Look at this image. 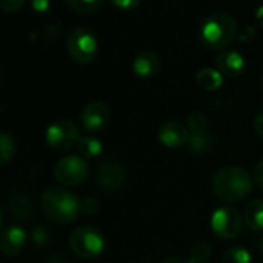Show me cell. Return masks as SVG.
Masks as SVG:
<instances>
[{
    "label": "cell",
    "mask_w": 263,
    "mask_h": 263,
    "mask_svg": "<svg viewBox=\"0 0 263 263\" xmlns=\"http://www.w3.org/2000/svg\"><path fill=\"white\" fill-rule=\"evenodd\" d=\"M213 188L216 196L227 202L234 203L243 200L253 190V179L247 170L240 166H225L222 168L213 180Z\"/></svg>",
    "instance_id": "6da1fadb"
},
{
    "label": "cell",
    "mask_w": 263,
    "mask_h": 263,
    "mask_svg": "<svg viewBox=\"0 0 263 263\" xmlns=\"http://www.w3.org/2000/svg\"><path fill=\"white\" fill-rule=\"evenodd\" d=\"M42 211L55 223H71L80 213V200L68 190L51 186L40 197Z\"/></svg>",
    "instance_id": "7a4b0ae2"
},
{
    "label": "cell",
    "mask_w": 263,
    "mask_h": 263,
    "mask_svg": "<svg viewBox=\"0 0 263 263\" xmlns=\"http://www.w3.org/2000/svg\"><path fill=\"white\" fill-rule=\"evenodd\" d=\"M237 34V22L227 12H214L200 26V42L210 49L227 48Z\"/></svg>",
    "instance_id": "3957f363"
},
{
    "label": "cell",
    "mask_w": 263,
    "mask_h": 263,
    "mask_svg": "<svg viewBox=\"0 0 263 263\" xmlns=\"http://www.w3.org/2000/svg\"><path fill=\"white\" fill-rule=\"evenodd\" d=\"M66 49L69 57L77 63H91L99 52V42L94 34L85 28H76L66 39Z\"/></svg>",
    "instance_id": "277c9868"
},
{
    "label": "cell",
    "mask_w": 263,
    "mask_h": 263,
    "mask_svg": "<svg viewBox=\"0 0 263 263\" xmlns=\"http://www.w3.org/2000/svg\"><path fill=\"white\" fill-rule=\"evenodd\" d=\"M71 250L82 259H96L105 248L103 236L92 227H80L69 237Z\"/></svg>",
    "instance_id": "5b68a950"
},
{
    "label": "cell",
    "mask_w": 263,
    "mask_h": 263,
    "mask_svg": "<svg viewBox=\"0 0 263 263\" xmlns=\"http://www.w3.org/2000/svg\"><path fill=\"white\" fill-rule=\"evenodd\" d=\"M80 140L79 128L74 122L63 119L57 120L46 129V142L55 151H68Z\"/></svg>",
    "instance_id": "8992f818"
},
{
    "label": "cell",
    "mask_w": 263,
    "mask_h": 263,
    "mask_svg": "<svg viewBox=\"0 0 263 263\" xmlns=\"http://www.w3.org/2000/svg\"><path fill=\"white\" fill-rule=\"evenodd\" d=\"M126 177L125 166L114 159L103 160L96 170V183L106 193L120 191L126 183Z\"/></svg>",
    "instance_id": "52a82bcc"
},
{
    "label": "cell",
    "mask_w": 263,
    "mask_h": 263,
    "mask_svg": "<svg viewBox=\"0 0 263 263\" xmlns=\"http://www.w3.org/2000/svg\"><path fill=\"white\" fill-rule=\"evenodd\" d=\"M242 225H243V219L240 213L230 206L216 210L211 217L213 231L216 233V236L225 240L236 239L242 231Z\"/></svg>",
    "instance_id": "ba28073f"
},
{
    "label": "cell",
    "mask_w": 263,
    "mask_h": 263,
    "mask_svg": "<svg viewBox=\"0 0 263 263\" xmlns=\"http://www.w3.org/2000/svg\"><path fill=\"white\" fill-rule=\"evenodd\" d=\"M88 176V165L79 156H66L55 166V179L65 186H76Z\"/></svg>",
    "instance_id": "9c48e42d"
},
{
    "label": "cell",
    "mask_w": 263,
    "mask_h": 263,
    "mask_svg": "<svg viewBox=\"0 0 263 263\" xmlns=\"http://www.w3.org/2000/svg\"><path fill=\"white\" fill-rule=\"evenodd\" d=\"M82 126L89 133H97L106 128L111 120V109L103 102H91L82 111Z\"/></svg>",
    "instance_id": "30bf717a"
},
{
    "label": "cell",
    "mask_w": 263,
    "mask_h": 263,
    "mask_svg": "<svg viewBox=\"0 0 263 263\" xmlns=\"http://www.w3.org/2000/svg\"><path fill=\"white\" fill-rule=\"evenodd\" d=\"M159 140L168 148H180L191 140V131L180 122L171 120L160 126Z\"/></svg>",
    "instance_id": "8fae6325"
},
{
    "label": "cell",
    "mask_w": 263,
    "mask_h": 263,
    "mask_svg": "<svg viewBox=\"0 0 263 263\" xmlns=\"http://www.w3.org/2000/svg\"><path fill=\"white\" fill-rule=\"evenodd\" d=\"M6 211L11 219L25 220L29 219L34 211L32 197L23 191H14L6 200Z\"/></svg>",
    "instance_id": "7c38bea8"
},
{
    "label": "cell",
    "mask_w": 263,
    "mask_h": 263,
    "mask_svg": "<svg viewBox=\"0 0 263 263\" xmlns=\"http://www.w3.org/2000/svg\"><path fill=\"white\" fill-rule=\"evenodd\" d=\"M26 245V233L20 227H9L2 233L0 250L5 256H18Z\"/></svg>",
    "instance_id": "4fadbf2b"
},
{
    "label": "cell",
    "mask_w": 263,
    "mask_h": 263,
    "mask_svg": "<svg viewBox=\"0 0 263 263\" xmlns=\"http://www.w3.org/2000/svg\"><path fill=\"white\" fill-rule=\"evenodd\" d=\"M133 71L140 79H151L160 71V59L154 51L145 49L133 60Z\"/></svg>",
    "instance_id": "5bb4252c"
},
{
    "label": "cell",
    "mask_w": 263,
    "mask_h": 263,
    "mask_svg": "<svg viewBox=\"0 0 263 263\" xmlns=\"http://www.w3.org/2000/svg\"><path fill=\"white\" fill-rule=\"evenodd\" d=\"M216 63H217L219 71L222 74L228 76V77H237L247 68L245 57L237 51H222V52H219V55L216 59Z\"/></svg>",
    "instance_id": "9a60e30c"
},
{
    "label": "cell",
    "mask_w": 263,
    "mask_h": 263,
    "mask_svg": "<svg viewBox=\"0 0 263 263\" xmlns=\"http://www.w3.org/2000/svg\"><path fill=\"white\" fill-rule=\"evenodd\" d=\"M196 82L205 91H217L223 85V74L219 69L202 68L196 76Z\"/></svg>",
    "instance_id": "2e32d148"
},
{
    "label": "cell",
    "mask_w": 263,
    "mask_h": 263,
    "mask_svg": "<svg viewBox=\"0 0 263 263\" xmlns=\"http://www.w3.org/2000/svg\"><path fill=\"white\" fill-rule=\"evenodd\" d=\"M245 223L253 231H263V200H253L245 208Z\"/></svg>",
    "instance_id": "e0dca14e"
},
{
    "label": "cell",
    "mask_w": 263,
    "mask_h": 263,
    "mask_svg": "<svg viewBox=\"0 0 263 263\" xmlns=\"http://www.w3.org/2000/svg\"><path fill=\"white\" fill-rule=\"evenodd\" d=\"M77 148L85 157H96L102 153V143L96 137H80Z\"/></svg>",
    "instance_id": "ac0fdd59"
},
{
    "label": "cell",
    "mask_w": 263,
    "mask_h": 263,
    "mask_svg": "<svg viewBox=\"0 0 263 263\" xmlns=\"http://www.w3.org/2000/svg\"><path fill=\"white\" fill-rule=\"evenodd\" d=\"M211 143H213L211 137L206 133H203V134H191V140L188 145L193 154L200 156V154H205L211 148Z\"/></svg>",
    "instance_id": "d6986e66"
},
{
    "label": "cell",
    "mask_w": 263,
    "mask_h": 263,
    "mask_svg": "<svg viewBox=\"0 0 263 263\" xmlns=\"http://www.w3.org/2000/svg\"><path fill=\"white\" fill-rule=\"evenodd\" d=\"M211 256H213V248L205 242H199L193 247L190 253V260L193 263H208L211 260Z\"/></svg>",
    "instance_id": "ffe728a7"
},
{
    "label": "cell",
    "mask_w": 263,
    "mask_h": 263,
    "mask_svg": "<svg viewBox=\"0 0 263 263\" xmlns=\"http://www.w3.org/2000/svg\"><path fill=\"white\" fill-rule=\"evenodd\" d=\"M65 3L77 12H94L103 5V0H65Z\"/></svg>",
    "instance_id": "44dd1931"
},
{
    "label": "cell",
    "mask_w": 263,
    "mask_h": 263,
    "mask_svg": "<svg viewBox=\"0 0 263 263\" xmlns=\"http://www.w3.org/2000/svg\"><path fill=\"white\" fill-rule=\"evenodd\" d=\"M222 263H251V254L248 253V250L236 247L223 254Z\"/></svg>",
    "instance_id": "7402d4cb"
},
{
    "label": "cell",
    "mask_w": 263,
    "mask_h": 263,
    "mask_svg": "<svg viewBox=\"0 0 263 263\" xmlns=\"http://www.w3.org/2000/svg\"><path fill=\"white\" fill-rule=\"evenodd\" d=\"M14 149H15V146H14L12 137H11L9 134L3 133V134L0 136V163H2V165H6V163L12 159Z\"/></svg>",
    "instance_id": "603a6c76"
},
{
    "label": "cell",
    "mask_w": 263,
    "mask_h": 263,
    "mask_svg": "<svg viewBox=\"0 0 263 263\" xmlns=\"http://www.w3.org/2000/svg\"><path fill=\"white\" fill-rule=\"evenodd\" d=\"M188 128L191 134H203L208 128V119L202 112H193L188 117Z\"/></svg>",
    "instance_id": "cb8c5ba5"
},
{
    "label": "cell",
    "mask_w": 263,
    "mask_h": 263,
    "mask_svg": "<svg viewBox=\"0 0 263 263\" xmlns=\"http://www.w3.org/2000/svg\"><path fill=\"white\" fill-rule=\"evenodd\" d=\"M100 210V203L94 197H85L80 200V213L86 216H94Z\"/></svg>",
    "instance_id": "d4e9b609"
},
{
    "label": "cell",
    "mask_w": 263,
    "mask_h": 263,
    "mask_svg": "<svg viewBox=\"0 0 263 263\" xmlns=\"http://www.w3.org/2000/svg\"><path fill=\"white\" fill-rule=\"evenodd\" d=\"M31 239H32L34 245L42 247V245H45V243L49 242V233H48V230H46L43 225H39V227H35V228L32 230Z\"/></svg>",
    "instance_id": "484cf974"
},
{
    "label": "cell",
    "mask_w": 263,
    "mask_h": 263,
    "mask_svg": "<svg viewBox=\"0 0 263 263\" xmlns=\"http://www.w3.org/2000/svg\"><path fill=\"white\" fill-rule=\"evenodd\" d=\"M31 8L37 14H46L51 9V0H29Z\"/></svg>",
    "instance_id": "4316f807"
},
{
    "label": "cell",
    "mask_w": 263,
    "mask_h": 263,
    "mask_svg": "<svg viewBox=\"0 0 263 263\" xmlns=\"http://www.w3.org/2000/svg\"><path fill=\"white\" fill-rule=\"evenodd\" d=\"M25 5V0H0V6L5 12H17Z\"/></svg>",
    "instance_id": "83f0119b"
},
{
    "label": "cell",
    "mask_w": 263,
    "mask_h": 263,
    "mask_svg": "<svg viewBox=\"0 0 263 263\" xmlns=\"http://www.w3.org/2000/svg\"><path fill=\"white\" fill-rule=\"evenodd\" d=\"M111 3L122 11H133L140 5V0H111Z\"/></svg>",
    "instance_id": "f1b7e54d"
},
{
    "label": "cell",
    "mask_w": 263,
    "mask_h": 263,
    "mask_svg": "<svg viewBox=\"0 0 263 263\" xmlns=\"http://www.w3.org/2000/svg\"><path fill=\"white\" fill-rule=\"evenodd\" d=\"M254 182L260 190H263V160L259 162L254 168Z\"/></svg>",
    "instance_id": "f546056e"
},
{
    "label": "cell",
    "mask_w": 263,
    "mask_h": 263,
    "mask_svg": "<svg viewBox=\"0 0 263 263\" xmlns=\"http://www.w3.org/2000/svg\"><path fill=\"white\" fill-rule=\"evenodd\" d=\"M254 128H256V133L263 139V111L257 114V117L254 120Z\"/></svg>",
    "instance_id": "4dcf8cb0"
},
{
    "label": "cell",
    "mask_w": 263,
    "mask_h": 263,
    "mask_svg": "<svg viewBox=\"0 0 263 263\" xmlns=\"http://www.w3.org/2000/svg\"><path fill=\"white\" fill-rule=\"evenodd\" d=\"M162 263H193L190 259H183V257H170L165 259Z\"/></svg>",
    "instance_id": "1f68e13d"
},
{
    "label": "cell",
    "mask_w": 263,
    "mask_h": 263,
    "mask_svg": "<svg viewBox=\"0 0 263 263\" xmlns=\"http://www.w3.org/2000/svg\"><path fill=\"white\" fill-rule=\"evenodd\" d=\"M46 263H69L66 259H63V257H59V256H54V257H51L49 260Z\"/></svg>",
    "instance_id": "d6a6232c"
},
{
    "label": "cell",
    "mask_w": 263,
    "mask_h": 263,
    "mask_svg": "<svg viewBox=\"0 0 263 263\" xmlns=\"http://www.w3.org/2000/svg\"><path fill=\"white\" fill-rule=\"evenodd\" d=\"M260 253L263 254V239H262V242H260Z\"/></svg>",
    "instance_id": "836d02e7"
},
{
    "label": "cell",
    "mask_w": 263,
    "mask_h": 263,
    "mask_svg": "<svg viewBox=\"0 0 263 263\" xmlns=\"http://www.w3.org/2000/svg\"><path fill=\"white\" fill-rule=\"evenodd\" d=\"M262 86H263V77H262Z\"/></svg>",
    "instance_id": "e575fe53"
}]
</instances>
